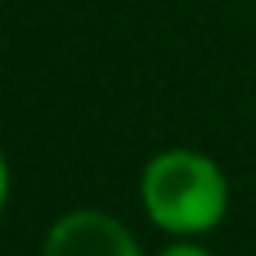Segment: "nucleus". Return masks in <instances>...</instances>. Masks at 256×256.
<instances>
[{"instance_id":"obj_2","label":"nucleus","mask_w":256,"mask_h":256,"mask_svg":"<svg viewBox=\"0 0 256 256\" xmlns=\"http://www.w3.org/2000/svg\"><path fill=\"white\" fill-rule=\"evenodd\" d=\"M44 256H144V252L116 216L96 208H76L48 228Z\"/></svg>"},{"instance_id":"obj_1","label":"nucleus","mask_w":256,"mask_h":256,"mask_svg":"<svg viewBox=\"0 0 256 256\" xmlns=\"http://www.w3.org/2000/svg\"><path fill=\"white\" fill-rule=\"evenodd\" d=\"M140 200L156 228L172 236H204L228 212V180L220 164L192 148H168L148 160Z\"/></svg>"},{"instance_id":"obj_4","label":"nucleus","mask_w":256,"mask_h":256,"mask_svg":"<svg viewBox=\"0 0 256 256\" xmlns=\"http://www.w3.org/2000/svg\"><path fill=\"white\" fill-rule=\"evenodd\" d=\"M4 204H8V160L0 152V212H4Z\"/></svg>"},{"instance_id":"obj_3","label":"nucleus","mask_w":256,"mask_h":256,"mask_svg":"<svg viewBox=\"0 0 256 256\" xmlns=\"http://www.w3.org/2000/svg\"><path fill=\"white\" fill-rule=\"evenodd\" d=\"M160 256H212V252H208V248H200V244H192V240H180V244L164 248Z\"/></svg>"}]
</instances>
